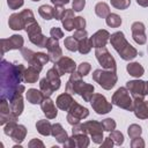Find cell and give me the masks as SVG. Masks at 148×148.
<instances>
[{
    "mask_svg": "<svg viewBox=\"0 0 148 148\" xmlns=\"http://www.w3.org/2000/svg\"><path fill=\"white\" fill-rule=\"evenodd\" d=\"M109 136L112 139L113 143H116V145H118V146H120V145L124 143V135H123V133L119 132V131H116V130L111 131Z\"/></svg>",
    "mask_w": 148,
    "mask_h": 148,
    "instance_id": "60d3db41",
    "label": "cell"
},
{
    "mask_svg": "<svg viewBox=\"0 0 148 148\" xmlns=\"http://www.w3.org/2000/svg\"><path fill=\"white\" fill-rule=\"evenodd\" d=\"M86 6V0H73L72 9L74 12H81Z\"/></svg>",
    "mask_w": 148,
    "mask_h": 148,
    "instance_id": "7dc6e473",
    "label": "cell"
},
{
    "mask_svg": "<svg viewBox=\"0 0 148 148\" xmlns=\"http://www.w3.org/2000/svg\"><path fill=\"white\" fill-rule=\"evenodd\" d=\"M126 69H127L128 74L131 76H133V77H138L139 79L145 74V68L139 62H130L126 66Z\"/></svg>",
    "mask_w": 148,
    "mask_h": 148,
    "instance_id": "f1b7e54d",
    "label": "cell"
},
{
    "mask_svg": "<svg viewBox=\"0 0 148 148\" xmlns=\"http://www.w3.org/2000/svg\"><path fill=\"white\" fill-rule=\"evenodd\" d=\"M66 148H86L89 146V138L84 133L80 134H73L72 136L68 138V140L62 145Z\"/></svg>",
    "mask_w": 148,
    "mask_h": 148,
    "instance_id": "4fadbf2b",
    "label": "cell"
},
{
    "mask_svg": "<svg viewBox=\"0 0 148 148\" xmlns=\"http://www.w3.org/2000/svg\"><path fill=\"white\" fill-rule=\"evenodd\" d=\"M50 35H51V37H53L56 39H60V38L64 37V31L60 28H58V27H53L50 30Z\"/></svg>",
    "mask_w": 148,
    "mask_h": 148,
    "instance_id": "816d5d0a",
    "label": "cell"
},
{
    "mask_svg": "<svg viewBox=\"0 0 148 148\" xmlns=\"http://www.w3.org/2000/svg\"><path fill=\"white\" fill-rule=\"evenodd\" d=\"M102 125H103V128H104V131H106V132H111V131H113L114 128H116V121L112 119V118H106V119H104V120H102Z\"/></svg>",
    "mask_w": 148,
    "mask_h": 148,
    "instance_id": "7bdbcfd3",
    "label": "cell"
},
{
    "mask_svg": "<svg viewBox=\"0 0 148 148\" xmlns=\"http://www.w3.org/2000/svg\"><path fill=\"white\" fill-rule=\"evenodd\" d=\"M73 102H74V98H73L72 95L68 94V92H64V94L59 95V96L57 97V99H56L57 106H58L60 110H62V111H68L69 108H71V105L73 104Z\"/></svg>",
    "mask_w": 148,
    "mask_h": 148,
    "instance_id": "44dd1931",
    "label": "cell"
},
{
    "mask_svg": "<svg viewBox=\"0 0 148 148\" xmlns=\"http://www.w3.org/2000/svg\"><path fill=\"white\" fill-rule=\"evenodd\" d=\"M24 3V0H7V5L10 9L15 10V9H18L20 7H22Z\"/></svg>",
    "mask_w": 148,
    "mask_h": 148,
    "instance_id": "f907efd6",
    "label": "cell"
},
{
    "mask_svg": "<svg viewBox=\"0 0 148 148\" xmlns=\"http://www.w3.org/2000/svg\"><path fill=\"white\" fill-rule=\"evenodd\" d=\"M95 14L101 18H106V16L110 14V7L105 2H98L95 6Z\"/></svg>",
    "mask_w": 148,
    "mask_h": 148,
    "instance_id": "4dcf8cb0",
    "label": "cell"
},
{
    "mask_svg": "<svg viewBox=\"0 0 148 148\" xmlns=\"http://www.w3.org/2000/svg\"><path fill=\"white\" fill-rule=\"evenodd\" d=\"M112 146H113V141H112V139H111L110 136H108V138H104L103 142L101 143V147H103V148H106V147L111 148Z\"/></svg>",
    "mask_w": 148,
    "mask_h": 148,
    "instance_id": "6f0895ef",
    "label": "cell"
},
{
    "mask_svg": "<svg viewBox=\"0 0 148 148\" xmlns=\"http://www.w3.org/2000/svg\"><path fill=\"white\" fill-rule=\"evenodd\" d=\"M24 71L22 64H10L5 59L1 61V97L10 99L14 95L24 92L25 88L21 84Z\"/></svg>",
    "mask_w": 148,
    "mask_h": 148,
    "instance_id": "6da1fadb",
    "label": "cell"
},
{
    "mask_svg": "<svg viewBox=\"0 0 148 148\" xmlns=\"http://www.w3.org/2000/svg\"><path fill=\"white\" fill-rule=\"evenodd\" d=\"M67 113H69V114H72V116H74L75 118H77V119H84V118H87L88 116H89V111H88V109L87 108H84V106H82V105H80L77 102H73V104L71 105V108H69V110L67 111Z\"/></svg>",
    "mask_w": 148,
    "mask_h": 148,
    "instance_id": "ffe728a7",
    "label": "cell"
},
{
    "mask_svg": "<svg viewBox=\"0 0 148 148\" xmlns=\"http://www.w3.org/2000/svg\"><path fill=\"white\" fill-rule=\"evenodd\" d=\"M25 32L28 34V37L30 38V37H34V36H36V35H38V34H42V28L39 27V24L37 23V22H34V23H31V24H29L28 27H25Z\"/></svg>",
    "mask_w": 148,
    "mask_h": 148,
    "instance_id": "f35d334b",
    "label": "cell"
},
{
    "mask_svg": "<svg viewBox=\"0 0 148 148\" xmlns=\"http://www.w3.org/2000/svg\"><path fill=\"white\" fill-rule=\"evenodd\" d=\"M86 28V20L82 16L74 17V29H84Z\"/></svg>",
    "mask_w": 148,
    "mask_h": 148,
    "instance_id": "c3c4849f",
    "label": "cell"
},
{
    "mask_svg": "<svg viewBox=\"0 0 148 148\" xmlns=\"http://www.w3.org/2000/svg\"><path fill=\"white\" fill-rule=\"evenodd\" d=\"M25 97H27L28 102L31 103V104H40L44 99V95L40 91V89L37 90L35 88L28 89V91L25 92Z\"/></svg>",
    "mask_w": 148,
    "mask_h": 148,
    "instance_id": "484cf974",
    "label": "cell"
},
{
    "mask_svg": "<svg viewBox=\"0 0 148 148\" xmlns=\"http://www.w3.org/2000/svg\"><path fill=\"white\" fill-rule=\"evenodd\" d=\"M25 135H27V128H25V126L17 124V126L15 127V130L13 131V133L10 134V138H12V140L15 143L21 145L23 142V140L25 139Z\"/></svg>",
    "mask_w": 148,
    "mask_h": 148,
    "instance_id": "83f0119b",
    "label": "cell"
},
{
    "mask_svg": "<svg viewBox=\"0 0 148 148\" xmlns=\"http://www.w3.org/2000/svg\"><path fill=\"white\" fill-rule=\"evenodd\" d=\"M50 61V57L47 53H44V52H35V56H34V60L30 64L31 66L36 67L39 72L43 69V66L45 64H47Z\"/></svg>",
    "mask_w": 148,
    "mask_h": 148,
    "instance_id": "603a6c76",
    "label": "cell"
},
{
    "mask_svg": "<svg viewBox=\"0 0 148 148\" xmlns=\"http://www.w3.org/2000/svg\"><path fill=\"white\" fill-rule=\"evenodd\" d=\"M90 104L94 111L98 114H106L112 110V103H109L102 94H94L90 99Z\"/></svg>",
    "mask_w": 148,
    "mask_h": 148,
    "instance_id": "ba28073f",
    "label": "cell"
},
{
    "mask_svg": "<svg viewBox=\"0 0 148 148\" xmlns=\"http://www.w3.org/2000/svg\"><path fill=\"white\" fill-rule=\"evenodd\" d=\"M146 83H147V89H148V81H147V82H146Z\"/></svg>",
    "mask_w": 148,
    "mask_h": 148,
    "instance_id": "94428289",
    "label": "cell"
},
{
    "mask_svg": "<svg viewBox=\"0 0 148 148\" xmlns=\"http://www.w3.org/2000/svg\"><path fill=\"white\" fill-rule=\"evenodd\" d=\"M110 43L113 49L118 52L123 60L130 61L138 56V51L134 46H132L125 38L123 31H117L110 36Z\"/></svg>",
    "mask_w": 148,
    "mask_h": 148,
    "instance_id": "3957f363",
    "label": "cell"
},
{
    "mask_svg": "<svg viewBox=\"0 0 148 148\" xmlns=\"http://www.w3.org/2000/svg\"><path fill=\"white\" fill-rule=\"evenodd\" d=\"M39 89L43 92L44 97H50L53 94V91H54L53 88H52V86H51V83L47 81L46 77H44V79H42L39 81Z\"/></svg>",
    "mask_w": 148,
    "mask_h": 148,
    "instance_id": "d6a6232c",
    "label": "cell"
},
{
    "mask_svg": "<svg viewBox=\"0 0 148 148\" xmlns=\"http://www.w3.org/2000/svg\"><path fill=\"white\" fill-rule=\"evenodd\" d=\"M110 32L105 29H99L97 30L91 37H90V42H91V45L95 47V49H98V47H104L106 45V43L109 42L110 39Z\"/></svg>",
    "mask_w": 148,
    "mask_h": 148,
    "instance_id": "9a60e30c",
    "label": "cell"
},
{
    "mask_svg": "<svg viewBox=\"0 0 148 148\" xmlns=\"http://www.w3.org/2000/svg\"><path fill=\"white\" fill-rule=\"evenodd\" d=\"M83 125H84L86 133L91 136L92 142H95L97 145H101L104 140V136H103L104 128H103L102 123H99L97 120H89V121L83 123Z\"/></svg>",
    "mask_w": 148,
    "mask_h": 148,
    "instance_id": "52a82bcc",
    "label": "cell"
},
{
    "mask_svg": "<svg viewBox=\"0 0 148 148\" xmlns=\"http://www.w3.org/2000/svg\"><path fill=\"white\" fill-rule=\"evenodd\" d=\"M133 112L139 119H148V102L145 98H134Z\"/></svg>",
    "mask_w": 148,
    "mask_h": 148,
    "instance_id": "2e32d148",
    "label": "cell"
},
{
    "mask_svg": "<svg viewBox=\"0 0 148 148\" xmlns=\"http://www.w3.org/2000/svg\"><path fill=\"white\" fill-rule=\"evenodd\" d=\"M145 24L142 22H134L132 25H131V30H132V37L134 39V42L139 45H143L146 44L147 42V35L145 32Z\"/></svg>",
    "mask_w": 148,
    "mask_h": 148,
    "instance_id": "5bb4252c",
    "label": "cell"
},
{
    "mask_svg": "<svg viewBox=\"0 0 148 148\" xmlns=\"http://www.w3.org/2000/svg\"><path fill=\"white\" fill-rule=\"evenodd\" d=\"M126 88L131 92V96L134 98H145L146 95H148L147 83L142 80H132L126 82Z\"/></svg>",
    "mask_w": 148,
    "mask_h": 148,
    "instance_id": "9c48e42d",
    "label": "cell"
},
{
    "mask_svg": "<svg viewBox=\"0 0 148 148\" xmlns=\"http://www.w3.org/2000/svg\"><path fill=\"white\" fill-rule=\"evenodd\" d=\"M73 37L79 42V40H82V39L87 38V37H88V32H87L86 29H77V30L74 31Z\"/></svg>",
    "mask_w": 148,
    "mask_h": 148,
    "instance_id": "681fc988",
    "label": "cell"
},
{
    "mask_svg": "<svg viewBox=\"0 0 148 148\" xmlns=\"http://www.w3.org/2000/svg\"><path fill=\"white\" fill-rule=\"evenodd\" d=\"M47 39H49V38H46V36H44L43 34H38V35H36V36L29 38V40H30L34 45H37V46H39V47H45V46H46V43H47Z\"/></svg>",
    "mask_w": 148,
    "mask_h": 148,
    "instance_id": "74e56055",
    "label": "cell"
},
{
    "mask_svg": "<svg viewBox=\"0 0 148 148\" xmlns=\"http://www.w3.org/2000/svg\"><path fill=\"white\" fill-rule=\"evenodd\" d=\"M0 43H1V54L3 56L6 52L10 50H22L24 39L21 35H13L9 38H2Z\"/></svg>",
    "mask_w": 148,
    "mask_h": 148,
    "instance_id": "30bf717a",
    "label": "cell"
},
{
    "mask_svg": "<svg viewBox=\"0 0 148 148\" xmlns=\"http://www.w3.org/2000/svg\"><path fill=\"white\" fill-rule=\"evenodd\" d=\"M92 80L97 82L103 89L110 90L112 89L117 81L118 76L116 74V71H110V69H95L92 73Z\"/></svg>",
    "mask_w": 148,
    "mask_h": 148,
    "instance_id": "277c9868",
    "label": "cell"
},
{
    "mask_svg": "<svg viewBox=\"0 0 148 148\" xmlns=\"http://www.w3.org/2000/svg\"><path fill=\"white\" fill-rule=\"evenodd\" d=\"M105 22H106V24H108L109 27H111V28H118V27H120V24H121V17H120L118 14L110 13V14L106 16V18H105Z\"/></svg>",
    "mask_w": 148,
    "mask_h": 148,
    "instance_id": "836d02e7",
    "label": "cell"
},
{
    "mask_svg": "<svg viewBox=\"0 0 148 148\" xmlns=\"http://www.w3.org/2000/svg\"><path fill=\"white\" fill-rule=\"evenodd\" d=\"M147 51H148V47H147Z\"/></svg>",
    "mask_w": 148,
    "mask_h": 148,
    "instance_id": "be15d7a7",
    "label": "cell"
},
{
    "mask_svg": "<svg viewBox=\"0 0 148 148\" xmlns=\"http://www.w3.org/2000/svg\"><path fill=\"white\" fill-rule=\"evenodd\" d=\"M51 2L54 5V7H57V6L64 7L65 5H67L69 2V0H51Z\"/></svg>",
    "mask_w": 148,
    "mask_h": 148,
    "instance_id": "680465c9",
    "label": "cell"
},
{
    "mask_svg": "<svg viewBox=\"0 0 148 148\" xmlns=\"http://www.w3.org/2000/svg\"><path fill=\"white\" fill-rule=\"evenodd\" d=\"M92 45H91V42H90V38H84L82 40H79V47H77V51L81 53V54H87L90 52Z\"/></svg>",
    "mask_w": 148,
    "mask_h": 148,
    "instance_id": "e575fe53",
    "label": "cell"
},
{
    "mask_svg": "<svg viewBox=\"0 0 148 148\" xmlns=\"http://www.w3.org/2000/svg\"><path fill=\"white\" fill-rule=\"evenodd\" d=\"M90 69H91V65H90L89 62H81V64L77 66V69H76V71H77L82 76H86V75L89 74Z\"/></svg>",
    "mask_w": 148,
    "mask_h": 148,
    "instance_id": "bcb514c9",
    "label": "cell"
},
{
    "mask_svg": "<svg viewBox=\"0 0 148 148\" xmlns=\"http://www.w3.org/2000/svg\"><path fill=\"white\" fill-rule=\"evenodd\" d=\"M95 56H96V59H97L98 64L102 66V68L110 69V71H116L117 69L116 60L105 46L96 49L95 50Z\"/></svg>",
    "mask_w": 148,
    "mask_h": 148,
    "instance_id": "8992f818",
    "label": "cell"
},
{
    "mask_svg": "<svg viewBox=\"0 0 148 148\" xmlns=\"http://www.w3.org/2000/svg\"><path fill=\"white\" fill-rule=\"evenodd\" d=\"M53 67L58 71V73L61 75L65 74H71L73 72H75L76 69V64L73 59L68 58V57H61L57 62H54Z\"/></svg>",
    "mask_w": 148,
    "mask_h": 148,
    "instance_id": "8fae6325",
    "label": "cell"
},
{
    "mask_svg": "<svg viewBox=\"0 0 148 148\" xmlns=\"http://www.w3.org/2000/svg\"><path fill=\"white\" fill-rule=\"evenodd\" d=\"M136 3L141 7H148V0H136Z\"/></svg>",
    "mask_w": 148,
    "mask_h": 148,
    "instance_id": "91938a15",
    "label": "cell"
},
{
    "mask_svg": "<svg viewBox=\"0 0 148 148\" xmlns=\"http://www.w3.org/2000/svg\"><path fill=\"white\" fill-rule=\"evenodd\" d=\"M20 14H21V16H22V18H23V21H24L25 27H28L29 24H31V23L36 22L35 16H34V13H32V10H31V9H29V8L23 9ZM24 29H25V28H24Z\"/></svg>",
    "mask_w": 148,
    "mask_h": 148,
    "instance_id": "8d00e7d4",
    "label": "cell"
},
{
    "mask_svg": "<svg viewBox=\"0 0 148 148\" xmlns=\"http://www.w3.org/2000/svg\"><path fill=\"white\" fill-rule=\"evenodd\" d=\"M16 126H17L16 120H10V121L6 123V124L3 125V133H5L6 135L10 136V134L13 133V131L15 130V127H16Z\"/></svg>",
    "mask_w": 148,
    "mask_h": 148,
    "instance_id": "f6af8a7d",
    "label": "cell"
},
{
    "mask_svg": "<svg viewBox=\"0 0 148 148\" xmlns=\"http://www.w3.org/2000/svg\"><path fill=\"white\" fill-rule=\"evenodd\" d=\"M131 147L132 148H143L145 147V141L141 136H138V138H134L132 139L131 141Z\"/></svg>",
    "mask_w": 148,
    "mask_h": 148,
    "instance_id": "f5cc1de1",
    "label": "cell"
},
{
    "mask_svg": "<svg viewBox=\"0 0 148 148\" xmlns=\"http://www.w3.org/2000/svg\"><path fill=\"white\" fill-rule=\"evenodd\" d=\"M39 71L34 67V66H29L28 68H25L24 74H23V81L25 83H35L37 82V80L39 79Z\"/></svg>",
    "mask_w": 148,
    "mask_h": 148,
    "instance_id": "4316f807",
    "label": "cell"
},
{
    "mask_svg": "<svg viewBox=\"0 0 148 148\" xmlns=\"http://www.w3.org/2000/svg\"><path fill=\"white\" fill-rule=\"evenodd\" d=\"M110 2H111V6L120 10L128 8L131 5V0H110Z\"/></svg>",
    "mask_w": 148,
    "mask_h": 148,
    "instance_id": "b9f144b4",
    "label": "cell"
},
{
    "mask_svg": "<svg viewBox=\"0 0 148 148\" xmlns=\"http://www.w3.org/2000/svg\"><path fill=\"white\" fill-rule=\"evenodd\" d=\"M38 13H39V15L44 20H52V18H54V8L49 6V5L40 6L38 8Z\"/></svg>",
    "mask_w": 148,
    "mask_h": 148,
    "instance_id": "1f68e13d",
    "label": "cell"
},
{
    "mask_svg": "<svg viewBox=\"0 0 148 148\" xmlns=\"http://www.w3.org/2000/svg\"><path fill=\"white\" fill-rule=\"evenodd\" d=\"M94 90L95 88L92 84L82 81V75L77 71L71 73V76L66 84V92L71 95L79 94L84 102H90L94 95Z\"/></svg>",
    "mask_w": 148,
    "mask_h": 148,
    "instance_id": "7a4b0ae2",
    "label": "cell"
},
{
    "mask_svg": "<svg viewBox=\"0 0 148 148\" xmlns=\"http://www.w3.org/2000/svg\"><path fill=\"white\" fill-rule=\"evenodd\" d=\"M51 135L61 145H64L67 140H68V134L67 132L64 130V127L61 126V124L56 123L52 125V130H51Z\"/></svg>",
    "mask_w": 148,
    "mask_h": 148,
    "instance_id": "d6986e66",
    "label": "cell"
},
{
    "mask_svg": "<svg viewBox=\"0 0 148 148\" xmlns=\"http://www.w3.org/2000/svg\"><path fill=\"white\" fill-rule=\"evenodd\" d=\"M9 105H10V110L15 116H21L24 109V104H23V97L22 94H16L14 95L10 99H9Z\"/></svg>",
    "mask_w": 148,
    "mask_h": 148,
    "instance_id": "ac0fdd59",
    "label": "cell"
},
{
    "mask_svg": "<svg viewBox=\"0 0 148 148\" xmlns=\"http://www.w3.org/2000/svg\"><path fill=\"white\" fill-rule=\"evenodd\" d=\"M28 147L29 148H35V147H39V148H44V143L38 140V139H32L29 143H28Z\"/></svg>",
    "mask_w": 148,
    "mask_h": 148,
    "instance_id": "11a10c76",
    "label": "cell"
},
{
    "mask_svg": "<svg viewBox=\"0 0 148 148\" xmlns=\"http://www.w3.org/2000/svg\"><path fill=\"white\" fill-rule=\"evenodd\" d=\"M66 120H67V123L69 124V125H76V124H79L80 123V119H77V118H75L74 116H72V114H69V113H67V117H66Z\"/></svg>",
    "mask_w": 148,
    "mask_h": 148,
    "instance_id": "9f6ffc18",
    "label": "cell"
},
{
    "mask_svg": "<svg viewBox=\"0 0 148 148\" xmlns=\"http://www.w3.org/2000/svg\"><path fill=\"white\" fill-rule=\"evenodd\" d=\"M64 45H65V47H66L68 51H71V52H75V51H77L79 42H77L73 36H68V37L65 38V40H64Z\"/></svg>",
    "mask_w": 148,
    "mask_h": 148,
    "instance_id": "d590c367",
    "label": "cell"
},
{
    "mask_svg": "<svg viewBox=\"0 0 148 148\" xmlns=\"http://www.w3.org/2000/svg\"><path fill=\"white\" fill-rule=\"evenodd\" d=\"M40 108H42V111L46 116L47 119H54L57 117V114H58V111H57V108L54 105V102L50 97H44L43 102L40 103Z\"/></svg>",
    "mask_w": 148,
    "mask_h": 148,
    "instance_id": "e0dca14e",
    "label": "cell"
},
{
    "mask_svg": "<svg viewBox=\"0 0 148 148\" xmlns=\"http://www.w3.org/2000/svg\"><path fill=\"white\" fill-rule=\"evenodd\" d=\"M45 47L47 50V54L50 57V61H52L53 64L57 62L62 57V50L59 46L58 39H56L53 37H50L47 39V43H46V46Z\"/></svg>",
    "mask_w": 148,
    "mask_h": 148,
    "instance_id": "7c38bea8",
    "label": "cell"
},
{
    "mask_svg": "<svg viewBox=\"0 0 148 148\" xmlns=\"http://www.w3.org/2000/svg\"><path fill=\"white\" fill-rule=\"evenodd\" d=\"M74 10L73 9H65L61 16V23L66 31H72L74 29Z\"/></svg>",
    "mask_w": 148,
    "mask_h": 148,
    "instance_id": "7402d4cb",
    "label": "cell"
},
{
    "mask_svg": "<svg viewBox=\"0 0 148 148\" xmlns=\"http://www.w3.org/2000/svg\"><path fill=\"white\" fill-rule=\"evenodd\" d=\"M45 77H46L47 81L51 83V86H52V88H53L54 91L58 90V89L60 88V84H61V81H60V74L58 73V71H57L54 67H52V68H50V69L47 71Z\"/></svg>",
    "mask_w": 148,
    "mask_h": 148,
    "instance_id": "cb8c5ba5",
    "label": "cell"
},
{
    "mask_svg": "<svg viewBox=\"0 0 148 148\" xmlns=\"http://www.w3.org/2000/svg\"><path fill=\"white\" fill-rule=\"evenodd\" d=\"M8 25L10 29L13 30H22L25 28V24H24V21L21 16L20 13H14L9 16L8 18Z\"/></svg>",
    "mask_w": 148,
    "mask_h": 148,
    "instance_id": "d4e9b609",
    "label": "cell"
},
{
    "mask_svg": "<svg viewBox=\"0 0 148 148\" xmlns=\"http://www.w3.org/2000/svg\"><path fill=\"white\" fill-rule=\"evenodd\" d=\"M36 130L39 134L44 135V136H47L51 134V130H52V125L49 120L46 119H40L36 123Z\"/></svg>",
    "mask_w": 148,
    "mask_h": 148,
    "instance_id": "f546056e",
    "label": "cell"
},
{
    "mask_svg": "<svg viewBox=\"0 0 148 148\" xmlns=\"http://www.w3.org/2000/svg\"><path fill=\"white\" fill-rule=\"evenodd\" d=\"M127 133H128V136H130L131 139H134V138H138V136L141 135L142 128H141V126L138 125V124H132V125L128 126Z\"/></svg>",
    "mask_w": 148,
    "mask_h": 148,
    "instance_id": "ab89813d",
    "label": "cell"
},
{
    "mask_svg": "<svg viewBox=\"0 0 148 148\" xmlns=\"http://www.w3.org/2000/svg\"><path fill=\"white\" fill-rule=\"evenodd\" d=\"M32 1H39V0H32Z\"/></svg>",
    "mask_w": 148,
    "mask_h": 148,
    "instance_id": "6125c7cd",
    "label": "cell"
},
{
    "mask_svg": "<svg viewBox=\"0 0 148 148\" xmlns=\"http://www.w3.org/2000/svg\"><path fill=\"white\" fill-rule=\"evenodd\" d=\"M111 103L127 111H133V108H134L133 97L130 96V91L127 90L126 87L125 88L120 87L116 90V92L112 95Z\"/></svg>",
    "mask_w": 148,
    "mask_h": 148,
    "instance_id": "5b68a950",
    "label": "cell"
},
{
    "mask_svg": "<svg viewBox=\"0 0 148 148\" xmlns=\"http://www.w3.org/2000/svg\"><path fill=\"white\" fill-rule=\"evenodd\" d=\"M65 12V8L61 7V6H57L54 7V18L56 20H61V16Z\"/></svg>",
    "mask_w": 148,
    "mask_h": 148,
    "instance_id": "db71d44e",
    "label": "cell"
},
{
    "mask_svg": "<svg viewBox=\"0 0 148 148\" xmlns=\"http://www.w3.org/2000/svg\"><path fill=\"white\" fill-rule=\"evenodd\" d=\"M21 54L23 56L24 60H25V61H28V64H29V65L32 62V60H34V56H35V52H34L32 50L23 47V49L21 50Z\"/></svg>",
    "mask_w": 148,
    "mask_h": 148,
    "instance_id": "ee69618b",
    "label": "cell"
}]
</instances>
